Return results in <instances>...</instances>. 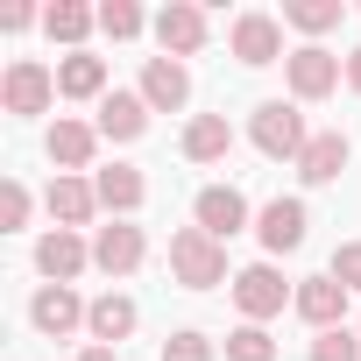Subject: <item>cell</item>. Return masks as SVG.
I'll return each mask as SVG.
<instances>
[{
  "label": "cell",
  "mask_w": 361,
  "mask_h": 361,
  "mask_svg": "<svg viewBox=\"0 0 361 361\" xmlns=\"http://www.w3.org/2000/svg\"><path fill=\"white\" fill-rule=\"evenodd\" d=\"M170 276L185 283V290L234 283V276H227V241H213L206 227H177V234H170Z\"/></svg>",
  "instance_id": "1"
},
{
  "label": "cell",
  "mask_w": 361,
  "mask_h": 361,
  "mask_svg": "<svg viewBox=\"0 0 361 361\" xmlns=\"http://www.w3.org/2000/svg\"><path fill=\"white\" fill-rule=\"evenodd\" d=\"M248 142L269 156V163H298L305 156V114H298V99H262L255 114H248Z\"/></svg>",
  "instance_id": "2"
},
{
  "label": "cell",
  "mask_w": 361,
  "mask_h": 361,
  "mask_svg": "<svg viewBox=\"0 0 361 361\" xmlns=\"http://www.w3.org/2000/svg\"><path fill=\"white\" fill-rule=\"evenodd\" d=\"M283 78H290V99H298V106H312V99L340 92V78H347V57H333L326 43H298V50L283 57Z\"/></svg>",
  "instance_id": "3"
},
{
  "label": "cell",
  "mask_w": 361,
  "mask_h": 361,
  "mask_svg": "<svg viewBox=\"0 0 361 361\" xmlns=\"http://www.w3.org/2000/svg\"><path fill=\"white\" fill-rule=\"evenodd\" d=\"M290 298H298V290L283 283V269H276V262H248V269L234 276V305H241V326H262V319H276Z\"/></svg>",
  "instance_id": "4"
},
{
  "label": "cell",
  "mask_w": 361,
  "mask_h": 361,
  "mask_svg": "<svg viewBox=\"0 0 361 361\" xmlns=\"http://www.w3.org/2000/svg\"><path fill=\"white\" fill-rule=\"evenodd\" d=\"M227 50H234L248 71H262V64H283V57H290V50H283V22H276V15H262V8L234 15V29H227Z\"/></svg>",
  "instance_id": "5"
},
{
  "label": "cell",
  "mask_w": 361,
  "mask_h": 361,
  "mask_svg": "<svg viewBox=\"0 0 361 361\" xmlns=\"http://www.w3.org/2000/svg\"><path fill=\"white\" fill-rule=\"evenodd\" d=\"M85 319H92V305H85L71 283H43V290L29 298V326H36L43 340H71Z\"/></svg>",
  "instance_id": "6"
},
{
  "label": "cell",
  "mask_w": 361,
  "mask_h": 361,
  "mask_svg": "<svg viewBox=\"0 0 361 361\" xmlns=\"http://www.w3.org/2000/svg\"><path fill=\"white\" fill-rule=\"evenodd\" d=\"M50 99H57V71L36 64V57H15L8 78H0V106L8 114H50Z\"/></svg>",
  "instance_id": "7"
},
{
  "label": "cell",
  "mask_w": 361,
  "mask_h": 361,
  "mask_svg": "<svg viewBox=\"0 0 361 361\" xmlns=\"http://www.w3.org/2000/svg\"><path fill=\"white\" fill-rule=\"evenodd\" d=\"M156 43H163V57H199L206 50V8L199 0H170V8H156Z\"/></svg>",
  "instance_id": "8"
},
{
  "label": "cell",
  "mask_w": 361,
  "mask_h": 361,
  "mask_svg": "<svg viewBox=\"0 0 361 361\" xmlns=\"http://www.w3.org/2000/svg\"><path fill=\"white\" fill-rule=\"evenodd\" d=\"M142 255H149V234L135 220H114V227L92 234V269H106V276H135Z\"/></svg>",
  "instance_id": "9"
},
{
  "label": "cell",
  "mask_w": 361,
  "mask_h": 361,
  "mask_svg": "<svg viewBox=\"0 0 361 361\" xmlns=\"http://www.w3.org/2000/svg\"><path fill=\"white\" fill-rule=\"evenodd\" d=\"M36 269H43L50 283H78V276L92 269V241L71 234V227H50V234L36 241Z\"/></svg>",
  "instance_id": "10"
},
{
  "label": "cell",
  "mask_w": 361,
  "mask_h": 361,
  "mask_svg": "<svg viewBox=\"0 0 361 361\" xmlns=\"http://www.w3.org/2000/svg\"><path fill=\"white\" fill-rule=\"evenodd\" d=\"M305 227H312L305 199H269V206L255 213V234H262L269 255H298V248H305Z\"/></svg>",
  "instance_id": "11"
},
{
  "label": "cell",
  "mask_w": 361,
  "mask_h": 361,
  "mask_svg": "<svg viewBox=\"0 0 361 361\" xmlns=\"http://www.w3.org/2000/svg\"><path fill=\"white\" fill-rule=\"evenodd\" d=\"M347 298H354V290H347L340 276H305L290 305H298V319H305V326L333 333V326H347Z\"/></svg>",
  "instance_id": "12"
},
{
  "label": "cell",
  "mask_w": 361,
  "mask_h": 361,
  "mask_svg": "<svg viewBox=\"0 0 361 361\" xmlns=\"http://www.w3.org/2000/svg\"><path fill=\"white\" fill-rule=\"evenodd\" d=\"M192 227H206L213 241H234V234L248 227V199H241L234 185H206L199 206H192Z\"/></svg>",
  "instance_id": "13"
},
{
  "label": "cell",
  "mask_w": 361,
  "mask_h": 361,
  "mask_svg": "<svg viewBox=\"0 0 361 361\" xmlns=\"http://www.w3.org/2000/svg\"><path fill=\"white\" fill-rule=\"evenodd\" d=\"M92 192H99V213L128 220V213H142V199H149V177H142L135 163H106V170H92Z\"/></svg>",
  "instance_id": "14"
},
{
  "label": "cell",
  "mask_w": 361,
  "mask_h": 361,
  "mask_svg": "<svg viewBox=\"0 0 361 361\" xmlns=\"http://www.w3.org/2000/svg\"><path fill=\"white\" fill-rule=\"evenodd\" d=\"M142 99H149V114H177L192 99V71L177 64V57H149L142 64Z\"/></svg>",
  "instance_id": "15"
},
{
  "label": "cell",
  "mask_w": 361,
  "mask_h": 361,
  "mask_svg": "<svg viewBox=\"0 0 361 361\" xmlns=\"http://www.w3.org/2000/svg\"><path fill=\"white\" fill-rule=\"evenodd\" d=\"M92 128H99V142H142L149 135V99L142 92H106Z\"/></svg>",
  "instance_id": "16"
},
{
  "label": "cell",
  "mask_w": 361,
  "mask_h": 361,
  "mask_svg": "<svg viewBox=\"0 0 361 361\" xmlns=\"http://www.w3.org/2000/svg\"><path fill=\"white\" fill-rule=\"evenodd\" d=\"M92 213H99V192H92V177H50V220L57 227H92Z\"/></svg>",
  "instance_id": "17"
},
{
  "label": "cell",
  "mask_w": 361,
  "mask_h": 361,
  "mask_svg": "<svg viewBox=\"0 0 361 361\" xmlns=\"http://www.w3.org/2000/svg\"><path fill=\"white\" fill-rule=\"evenodd\" d=\"M347 156H354V142H347L340 128H326V135H312V142H305L298 177H305V185H333V177L347 170Z\"/></svg>",
  "instance_id": "18"
},
{
  "label": "cell",
  "mask_w": 361,
  "mask_h": 361,
  "mask_svg": "<svg viewBox=\"0 0 361 361\" xmlns=\"http://www.w3.org/2000/svg\"><path fill=\"white\" fill-rule=\"evenodd\" d=\"M43 149H50V163H57V177H78V170L92 163V149H99V128H85V121H57Z\"/></svg>",
  "instance_id": "19"
},
{
  "label": "cell",
  "mask_w": 361,
  "mask_h": 361,
  "mask_svg": "<svg viewBox=\"0 0 361 361\" xmlns=\"http://www.w3.org/2000/svg\"><path fill=\"white\" fill-rule=\"evenodd\" d=\"M135 298H121V290H99L92 298V319H85V333H92V347H121L128 333H135Z\"/></svg>",
  "instance_id": "20"
},
{
  "label": "cell",
  "mask_w": 361,
  "mask_h": 361,
  "mask_svg": "<svg viewBox=\"0 0 361 361\" xmlns=\"http://www.w3.org/2000/svg\"><path fill=\"white\" fill-rule=\"evenodd\" d=\"M99 29V8H78V0H57V8H43V36L50 43H64L71 57L85 50V36Z\"/></svg>",
  "instance_id": "21"
},
{
  "label": "cell",
  "mask_w": 361,
  "mask_h": 361,
  "mask_svg": "<svg viewBox=\"0 0 361 361\" xmlns=\"http://www.w3.org/2000/svg\"><path fill=\"white\" fill-rule=\"evenodd\" d=\"M57 99H106V57L78 50L57 64Z\"/></svg>",
  "instance_id": "22"
},
{
  "label": "cell",
  "mask_w": 361,
  "mask_h": 361,
  "mask_svg": "<svg viewBox=\"0 0 361 361\" xmlns=\"http://www.w3.org/2000/svg\"><path fill=\"white\" fill-rule=\"evenodd\" d=\"M227 149H234L227 114H199V121L185 128V156H192V163H227Z\"/></svg>",
  "instance_id": "23"
},
{
  "label": "cell",
  "mask_w": 361,
  "mask_h": 361,
  "mask_svg": "<svg viewBox=\"0 0 361 361\" xmlns=\"http://www.w3.org/2000/svg\"><path fill=\"white\" fill-rule=\"evenodd\" d=\"M340 22H347V0H283V29L298 36H326Z\"/></svg>",
  "instance_id": "24"
},
{
  "label": "cell",
  "mask_w": 361,
  "mask_h": 361,
  "mask_svg": "<svg viewBox=\"0 0 361 361\" xmlns=\"http://www.w3.org/2000/svg\"><path fill=\"white\" fill-rule=\"evenodd\" d=\"M142 29H156V22L135 8V0H106V8H99V36H114V43H135Z\"/></svg>",
  "instance_id": "25"
},
{
  "label": "cell",
  "mask_w": 361,
  "mask_h": 361,
  "mask_svg": "<svg viewBox=\"0 0 361 361\" xmlns=\"http://www.w3.org/2000/svg\"><path fill=\"white\" fill-rule=\"evenodd\" d=\"M220 354L227 361H276V340H269V326H234L220 340Z\"/></svg>",
  "instance_id": "26"
},
{
  "label": "cell",
  "mask_w": 361,
  "mask_h": 361,
  "mask_svg": "<svg viewBox=\"0 0 361 361\" xmlns=\"http://www.w3.org/2000/svg\"><path fill=\"white\" fill-rule=\"evenodd\" d=\"M163 361H220V340H206V333L185 326V333H170V340H163Z\"/></svg>",
  "instance_id": "27"
},
{
  "label": "cell",
  "mask_w": 361,
  "mask_h": 361,
  "mask_svg": "<svg viewBox=\"0 0 361 361\" xmlns=\"http://www.w3.org/2000/svg\"><path fill=\"white\" fill-rule=\"evenodd\" d=\"M312 361H361V333H354V326L319 333V340H312Z\"/></svg>",
  "instance_id": "28"
},
{
  "label": "cell",
  "mask_w": 361,
  "mask_h": 361,
  "mask_svg": "<svg viewBox=\"0 0 361 361\" xmlns=\"http://www.w3.org/2000/svg\"><path fill=\"white\" fill-rule=\"evenodd\" d=\"M29 185H22V177H8V185H0V234H15V227H29Z\"/></svg>",
  "instance_id": "29"
},
{
  "label": "cell",
  "mask_w": 361,
  "mask_h": 361,
  "mask_svg": "<svg viewBox=\"0 0 361 361\" xmlns=\"http://www.w3.org/2000/svg\"><path fill=\"white\" fill-rule=\"evenodd\" d=\"M326 276H340L347 290H361V241H340L333 262H326Z\"/></svg>",
  "instance_id": "30"
},
{
  "label": "cell",
  "mask_w": 361,
  "mask_h": 361,
  "mask_svg": "<svg viewBox=\"0 0 361 361\" xmlns=\"http://www.w3.org/2000/svg\"><path fill=\"white\" fill-rule=\"evenodd\" d=\"M29 22H43V15H36V8H0V29H8V36H22Z\"/></svg>",
  "instance_id": "31"
},
{
  "label": "cell",
  "mask_w": 361,
  "mask_h": 361,
  "mask_svg": "<svg viewBox=\"0 0 361 361\" xmlns=\"http://www.w3.org/2000/svg\"><path fill=\"white\" fill-rule=\"evenodd\" d=\"M71 361H114V347H78Z\"/></svg>",
  "instance_id": "32"
},
{
  "label": "cell",
  "mask_w": 361,
  "mask_h": 361,
  "mask_svg": "<svg viewBox=\"0 0 361 361\" xmlns=\"http://www.w3.org/2000/svg\"><path fill=\"white\" fill-rule=\"evenodd\" d=\"M347 85H354V92H361V50H354V57H347Z\"/></svg>",
  "instance_id": "33"
},
{
  "label": "cell",
  "mask_w": 361,
  "mask_h": 361,
  "mask_svg": "<svg viewBox=\"0 0 361 361\" xmlns=\"http://www.w3.org/2000/svg\"><path fill=\"white\" fill-rule=\"evenodd\" d=\"M354 333H361V319H354Z\"/></svg>",
  "instance_id": "34"
}]
</instances>
